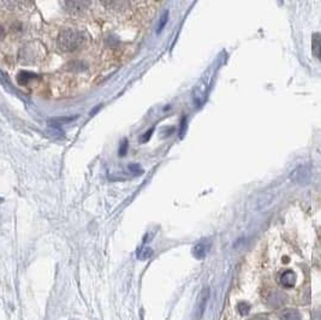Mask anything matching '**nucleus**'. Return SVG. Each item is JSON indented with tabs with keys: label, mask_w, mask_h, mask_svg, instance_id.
<instances>
[{
	"label": "nucleus",
	"mask_w": 321,
	"mask_h": 320,
	"mask_svg": "<svg viewBox=\"0 0 321 320\" xmlns=\"http://www.w3.org/2000/svg\"><path fill=\"white\" fill-rule=\"evenodd\" d=\"M237 310L239 314H242V316H247L250 311V306L249 304H247V302H241V304H238Z\"/></svg>",
	"instance_id": "obj_11"
},
{
	"label": "nucleus",
	"mask_w": 321,
	"mask_h": 320,
	"mask_svg": "<svg viewBox=\"0 0 321 320\" xmlns=\"http://www.w3.org/2000/svg\"><path fill=\"white\" fill-rule=\"evenodd\" d=\"M152 255V249H146V252H144V255H142V259H147L150 258Z\"/></svg>",
	"instance_id": "obj_15"
},
{
	"label": "nucleus",
	"mask_w": 321,
	"mask_h": 320,
	"mask_svg": "<svg viewBox=\"0 0 321 320\" xmlns=\"http://www.w3.org/2000/svg\"><path fill=\"white\" fill-rule=\"evenodd\" d=\"M312 51H313L314 56L321 62V34L319 33L313 35V39H312Z\"/></svg>",
	"instance_id": "obj_8"
},
{
	"label": "nucleus",
	"mask_w": 321,
	"mask_h": 320,
	"mask_svg": "<svg viewBox=\"0 0 321 320\" xmlns=\"http://www.w3.org/2000/svg\"><path fill=\"white\" fill-rule=\"evenodd\" d=\"M125 152H127V141L122 144V147H121V151H119V154H121V156H124Z\"/></svg>",
	"instance_id": "obj_14"
},
{
	"label": "nucleus",
	"mask_w": 321,
	"mask_h": 320,
	"mask_svg": "<svg viewBox=\"0 0 321 320\" xmlns=\"http://www.w3.org/2000/svg\"><path fill=\"white\" fill-rule=\"evenodd\" d=\"M209 298V289L208 288H205L201 293L200 298H198L197 301V306H196V318L200 319L202 317L203 312H205L206 306H207V301H208Z\"/></svg>",
	"instance_id": "obj_5"
},
{
	"label": "nucleus",
	"mask_w": 321,
	"mask_h": 320,
	"mask_svg": "<svg viewBox=\"0 0 321 320\" xmlns=\"http://www.w3.org/2000/svg\"><path fill=\"white\" fill-rule=\"evenodd\" d=\"M208 86H209V77L208 76L202 77V80L200 81V83L195 87L194 94H192L195 104L201 105L203 101H205L206 92H207V88H208Z\"/></svg>",
	"instance_id": "obj_3"
},
{
	"label": "nucleus",
	"mask_w": 321,
	"mask_h": 320,
	"mask_svg": "<svg viewBox=\"0 0 321 320\" xmlns=\"http://www.w3.org/2000/svg\"><path fill=\"white\" fill-rule=\"evenodd\" d=\"M280 320H302L301 314L296 310H285L280 314Z\"/></svg>",
	"instance_id": "obj_9"
},
{
	"label": "nucleus",
	"mask_w": 321,
	"mask_h": 320,
	"mask_svg": "<svg viewBox=\"0 0 321 320\" xmlns=\"http://www.w3.org/2000/svg\"><path fill=\"white\" fill-rule=\"evenodd\" d=\"M312 320H321V308H317L312 313Z\"/></svg>",
	"instance_id": "obj_13"
},
{
	"label": "nucleus",
	"mask_w": 321,
	"mask_h": 320,
	"mask_svg": "<svg viewBox=\"0 0 321 320\" xmlns=\"http://www.w3.org/2000/svg\"><path fill=\"white\" fill-rule=\"evenodd\" d=\"M130 170L134 171V172H135V171L136 172H141V168H140L139 165H130Z\"/></svg>",
	"instance_id": "obj_16"
},
{
	"label": "nucleus",
	"mask_w": 321,
	"mask_h": 320,
	"mask_svg": "<svg viewBox=\"0 0 321 320\" xmlns=\"http://www.w3.org/2000/svg\"><path fill=\"white\" fill-rule=\"evenodd\" d=\"M309 177H311V167L308 165H301L295 168L290 174L291 181L299 184H306L309 181Z\"/></svg>",
	"instance_id": "obj_2"
},
{
	"label": "nucleus",
	"mask_w": 321,
	"mask_h": 320,
	"mask_svg": "<svg viewBox=\"0 0 321 320\" xmlns=\"http://www.w3.org/2000/svg\"><path fill=\"white\" fill-rule=\"evenodd\" d=\"M167 19H168V11H165V12L162 13L161 18H160L159 27H158V33H161V30L164 29V27L166 25V23H167Z\"/></svg>",
	"instance_id": "obj_12"
},
{
	"label": "nucleus",
	"mask_w": 321,
	"mask_h": 320,
	"mask_svg": "<svg viewBox=\"0 0 321 320\" xmlns=\"http://www.w3.org/2000/svg\"><path fill=\"white\" fill-rule=\"evenodd\" d=\"M249 320H268V319L265 316H256V317H254V318L249 319Z\"/></svg>",
	"instance_id": "obj_17"
},
{
	"label": "nucleus",
	"mask_w": 321,
	"mask_h": 320,
	"mask_svg": "<svg viewBox=\"0 0 321 320\" xmlns=\"http://www.w3.org/2000/svg\"><path fill=\"white\" fill-rule=\"evenodd\" d=\"M87 43V33L78 28L60 29L57 36V47L65 53L83 48Z\"/></svg>",
	"instance_id": "obj_1"
},
{
	"label": "nucleus",
	"mask_w": 321,
	"mask_h": 320,
	"mask_svg": "<svg viewBox=\"0 0 321 320\" xmlns=\"http://www.w3.org/2000/svg\"><path fill=\"white\" fill-rule=\"evenodd\" d=\"M77 117H59V118H53L49 121V124L53 127H57V126H62L64 123H69V122H72L74 119H76Z\"/></svg>",
	"instance_id": "obj_10"
},
{
	"label": "nucleus",
	"mask_w": 321,
	"mask_h": 320,
	"mask_svg": "<svg viewBox=\"0 0 321 320\" xmlns=\"http://www.w3.org/2000/svg\"><path fill=\"white\" fill-rule=\"evenodd\" d=\"M279 283L283 288L290 289V288H293L295 286V283H296V275H295V272L291 271V270H288V271L282 273V276H280V279H279Z\"/></svg>",
	"instance_id": "obj_6"
},
{
	"label": "nucleus",
	"mask_w": 321,
	"mask_h": 320,
	"mask_svg": "<svg viewBox=\"0 0 321 320\" xmlns=\"http://www.w3.org/2000/svg\"><path fill=\"white\" fill-rule=\"evenodd\" d=\"M287 296L282 292H273L267 299V304L271 308H280L285 304Z\"/></svg>",
	"instance_id": "obj_4"
},
{
	"label": "nucleus",
	"mask_w": 321,
	"mask_h": 320,
	"mask_svg": "<svg viewBox=\"0 0 321 320\" xmlns=\"http://www.w3.org/2000/svg\"><path fill=\"white\" fill-rule=\"evenodd\" d=\"M209 247H211V244L206 242V241L197 243L194 247V249H192V254H194V257L196 259H203L207 255V253H208Z\"/></svg>",
	"instance_id": "obj_7"
},
{
	"label": "nucleus",
	"mask_w": 321,
	"mask_h": 320,
	"mask_svg": "<svg viewBox=\"0 0 321 320\" xmlns=\"http://www.w3.org/2000/svg\"><path fill=\"white\" fill-rule=\"evenodd\" d=\"M4 36H5V30L4 28H2V25H0V39H2Z\"/></svg>",
	"instance_id": "obj_18"
}]
</instances>
